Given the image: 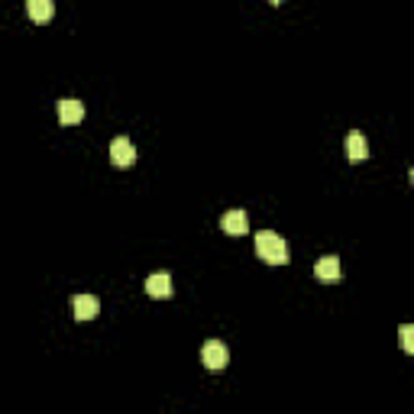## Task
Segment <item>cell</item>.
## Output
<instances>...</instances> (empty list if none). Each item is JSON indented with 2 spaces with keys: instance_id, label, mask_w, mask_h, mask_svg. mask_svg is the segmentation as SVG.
<instances>
[{
  "instance_id": "obj_1",
  "label": "cell",
  "mask_w": 414,
  "mask_h": 414,
  "mask_svg": "<svg viewBox=\"0 0 414 414\" xmlns=\"http://www.w3.org/2000/svg\"><path fill=\"white\" fill-rule=\"evenodd\" d=\"M256 256H259L262 262H269V265H288L291 249H288V243L275 230H259V233H256Z\"/></svg>"
},
{
  "instance_id": "obj_2",
  "label": "cell",
  "mask_w": 414,
  "mask_h": 414,
  "mask_svg": "<svg viewBox=\"0 0 414 414\" xmlns=\"http://www.w3.org/2000/svg\"><path fill=\"white\" fill-rule=\"evenodd\" d=\"M201 363L207 366L211 372H220L223 366L230 363V350H227V343L223 340H207L201 347Z\"/></svg>"
},
{
  "instance_id": "obj_3",
  "label": "cell",
  "mask_w": 414,
  "mask_h": 414,
  "mask_svg": "<svg viewBox=\"0 0 414 414\" xmlns=\"http://www.w3.org/2000/svg\"><path fill=\"white\" fill-rule=\"evenodd\" d=\"M110 159H113V165H120V169H130L136 162V146L130 143L127 136H117V139L110 143Z\"/></svg>"
},
{
  "instance_id": "obj_4",
  "label": "cell",
  "mask_w": 414,
  "mask_h": 414,
  "mask_svg": "<svg viewBox=\"0 0 414 414\" xmlns=\"http://www.w3.org/2000/svg\"><path fill=\"white\" fill-rule=\"evenodd\" d=\"M71 311H75L78 321H91V317H97V311H101V301L94 295H75L71 298Z\"/></svg>"
},
{
  "instance_id": "obj_5",
  "label": "cell",
  "mask_w": 414,
  "mask_h": 414,
  "mask_svg": "<svg viewBox=\"0 0 414 414\" xmlns=\"http://www.w3.org/2000/svg\"><path fill=\"white\" fill-rule=\"evenodd\" d=\"M220 227H223V233H230V237H243L246 230H249V217H246V211H227L220 217Z\"/></svg>"
},
{
  "instance_id": "obj_6",
  "label": "cell",
  "mask_w": 414,
  "mask_h": 414,
  "mask_svg": "<svg viewBox=\"0 0 414 414\" xmlns=\"http://www.w3.org/2000/svg\"><path fill=\"white\" fill-rule=\"evenodd\" d=\"M59 120L65 123V127H71V123H81V120H85V104L75 101V97H65V101H59Z\"/></svg>"
},
{
  "instance_id": "obj_7",
  "label": "cell",
  "mask_w": 414,
  "mask_h": 414,
  "mask_svg": "<svg viewBox=\"0 0 414 414\" xmlns=\"http://www.w3.org/2000/svg\"><path fill=\"white\" fill-rule=\"evenodd\" d=\"M314 275L321 282H337L340 275H343V269H340V259L337 256H321L317 259V265H314Z\"/></svg>"
},
{
  "instance_id": "obj_8",
  "label": "cell",
  "mask_w": 414,
  "mask_h": 414,
  "mask_svg": "<svg viewBox=\"0 0 414 414\" xmlns=\"http://www.w3.org/2000/svg\"><path fill=\"white\" fill-rule=\"evenodd\" d=\"M347 156H350V162L369 159V143H366V136L359 133V130H353V133L347 136Z\"/></svg>"
},
{
  "instance_id": "obj_9",
  "label": "cell",
  "mask_w": 414,
  "mask_h": 414,
  "mask_svg": "<svg viewBox=\"0 0 414 414\" xmlns=\"http://www.w3.org/2000/svg\"><path fill=\"white\" fill-rule=\"evenodd\" d=\"M146 291L153 298H169L172 295V275L169 272H153V275L146 279Z\"/></svg>"
},
{
  "instance_id": "obj_10",
  "label": "cell",
  "mask_w": 414,
  "mask_h": 414,
  "mask_svg": "<svg viewBox=\"0 0 414 414\" xmlns=\"http://www.w3.org/2000/svg\"><path fill=\"white\" fill-rule=\"evenodd\" d=\"M26 13L33 23H49L52 13H55V4L52 0H26Z\"/></svg>"
},
{
  "instance_id": "obj_11",
  "label": "cell",
  "mask_w": 414,
  "mask_h": 414,
  "mask_svg": "<svg viewBox=\"0 0 414 414\" xmlns=\"http://www.w3.org/2000/svg\"><path fill=\"white\" fill-rule=\"evenodd\" d=\"M414 327L411 324H405V327H401V347H405V353H414Z\"/></svg>"
},
{
  "instance_id": "obj_12",
  "label": "cell",
  "mask_w": 414,
  "mask_h": 414,
  "mask_svg": "<svg viewBox=\"0 0 414 414\" xmlns=\"http://www.w3.org/2000/svg\"><path fill=\"white\" fill-rule=\"evenodd\" d=\"M269 4H285V0H269Z\"/></svg>"
}]
</instances>
